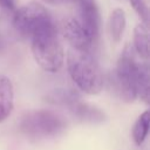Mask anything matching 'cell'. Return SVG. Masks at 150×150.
Returning <instances> with one entry per match:
<instances>
[{
	"instance_id": "1",
	"label": "cell",
	"mask_w": 150,
	"mask_h": 150,
	"mask_svg": "<svg viewBox=\"0 0 150 150\" xmlns=\"http://www.w3.org/2000/svg\"><path fill=\"white\" fill-rule=\"evenodd\" d=\"M146 63H139L134 56V50L125 47L116 68L109 76V86L114 94L124 102H134L139 97L145 103L150 101V79Z\"/></svg>"
},
{
	"instance_id": "2",
	"label": "cell",
	"mask_w": 150,
	"mask_h": 150,
	"mask_svg": "<svg viewBox=\"0 0 150 150\" xmlns=\"http://www.w3.org/2000/svg\"><path fill=\"white\" fill-rule=\"evenodd\" d=\"M67 68L73 82L81 91L89 95H97L102 90V71L89 52L70 49L67 56Z\"/></svg>"
},
{
	"instance_id": "3",
	"label": "cell",
	"mask_w": 150,
	"mask_h": 150,
	"mask_svg": "<svg viewBox=\"0 0 150 150\" xmlns=\"http://www.w3.org/2000/svg\"><path fill=\"white\" fill-rule=\"evenodd\" d=\"M67 120L48 109H36L22 115L19 129L21 134L33 141H42L61 135L67 129Z\"/></svg>"
},
{
	"instance_id": "4",
	"label": "cell",
	"mask_w": 150,
	"mask_h": 150,
	"mask_svg": "<svg viewBox=\"0 0 150 150\" xmlns=\"http://www.w3.org/2000/svg\"><path fill=\"white\" fill-rule=\"evenodd\" d=\"M32 53L38 64L48 73H56L63 66L64 54L59 41L55 25H52L30 38Z\"/></svg>"
},
{
	"instance_id": "5",
	"label": "cell",
	"mask_w": 150,
	"mask_h": 150,
	"mask_svg": "<svg viewBox=\"0 0 150 150\" xmlns=\"http://www.w3.org/2000/svg\"><path fill=\"white\" fill-rule=\"evenodd\" d=\"M12 23L16 34L26 38H32L40 30L54 25L47 9L39 2H29L15 9Z\"/></svg>"
},
{
	"instance_id": "6",
	"label": "cell",
	"mask_w": 150,
	"mask_h": 150,
	"mask_svg": "<svg viewBox=\"0 0 150 150\" xmlns=\"http://www.w3.org/2000/svg\"><path fill=\"white\" fill-rule=\"evenodd\" d=\"M75 4L76 20L90 35L94 42L98 40L101 28V15L96 0H71Z\"/></svg>"
},
{
	"instance_id": "7",
	"label": "cell",
	"mask_w": 150,
	"mask_h": 150,
	"mask_svg": "<svg viewBox=\"0 0 150 150\" xmlns=\"http://www.w3.org/2000/svg\"><path fill=\"white\" fill-rule=\"evenodd\" d=\"M62 34L74 50L89 52L94 46V41L76 18H68L62 23Z\"/></svg>"
},
{
	"instance_id": "8",
	"label": "cell",
	"mask_w": 150,
	"mask_h": 150,
	"mask_svg": "<svg viewBox=\"0 0 150 150\" xmlns=\"http://www.w3.org/2000/svg\"><path fill=\"white\" fill-rule=\"evenodd\" d=\"M70 114L77 118L81 122L84 123H91V124H98L105 121V114L104 111H102L100 108L89 104L87 102H82L81 98L75 101L74 103H71L68 108H67Z\"/></svg>"
},
{
	"instance_id": "9",
	"label": "cell",
	"mask_w": 150,
	"mask_h": 150,
	"mask_svg": "<svg viewBox=\"0 0 150 150\" xmlns=\"http://www.w3.org/2000/svg\"><path fill=\"white\" fill-rule=\"evenodd\" d=\"M14 105V89L12 81L0 74V122L5 121L12 112Z\"/></svg>"
},
{
	"instance_id": "10",
	"label": "cell",
	"mask_w": 150,
	"mask_h": 150,
	"mask_svg": "<svg viewBox=\"0 0 150 150\" xmlns=\"http://www.w3.org/2000/svg\"><path fill=\"white\" fill-rule=\"evenodd\" d=\"M80 98H81L80 95L75 90L69 88H56L46 95V101L49 102L50 104L61 105L66 108H68L71 103H74Z\"/></svg>"
},
{
	"instance_id": "11",
	"label": "cell",
	"mask_w": 150,
	"mask_h": 150,
	"mask_svg": "<svg viewBox=\"0 0 150 150\" xmlns=\"http://www.w3.org/2000/svg\"><path fill=\"white\" fill-rule=\"evenodd\" d=\"M127 25V19H125V13L121 8H115L109 16L108 21V32L112 41L118 42L124 33Z\"/></svg>"
},
{
	"instance_id": "12",
	"label": "cell",
	"mask_w": 150,
	"mask_h": 150,
	"mask_svg": "<svg viewBox=\"0 0 150 150\" xmlns=\"http://www.w3.org/2000/svg\"><path fill=\"white\" fill-rule=\"evenodd\" d=\"M16 34L12 20L8 19L7 14H0V54L6 52L16 40Z\"/></svg>"
},
{
	"instance_id": "13",
	"label": "cell",
	"mask_w": 150,
	"mask_h": 150,
	"mask_svg": "<svg viewBox=\"0 0 150 150\" xmlns=\"http://www.w3.org/2000/svg\"><path fill=\"white\" fill-rule=\"evenodd\" d=\"M134 49L142 59L149 57V32L144 23H138L134 29Z\"/></svg>"
},
{
	"instance_id": "14",
	"label": "cell",
	"mask_w": 150,
	"mask_h": 150,
	"mask_svg": "<svg viewBox=\"0 0 150 150\" xmlns=\"http://www.w3.org/2000/svg\"><path fill=\"white\" fill-rule=\"evenodd\" d=\"M149 125H150V111L145 110L138 116V118L136 120L132 127L131 136L136 145H141L145 141L149 132Z\"/></svg>"
},
{
	"instance_id": "15",
	"label": "cell",
	"mask_w": 150,
	"mask_h": 150,
	"mask_svg": "<svg viewBox=\"0 0 150 150\" xmlns=\"http://www.w3.org/2000/svg\"><path fill=\"white\" fill-rule=\"evenodd\" d=\"M129 2L132 6V8L135 9V12L138 14V16L142 19L143 23L146 25L148 19H149V11H148L145 0H129Z\"/></svg>"
},
{
	"instance_id": "16",
	"label": "cell",
	"mask_w": 150,
	"mask_h": 150,
	"mask_svg": "<svg viewBox=\"0 0 150 150\" xmlns=\"http://www.w3.org/2000/svg\"><path fill=\"white\" fill-rule=\"evenodd\" d=\"M0 11L2 14H13L15 12V0H0Z\"/></svg>"
},
{
	"instance_id": "17",
	"label": "cell",
	"mask_w": 150,
	"mask_h": 150,
	"mask_svg": "<svg viewBox=\"0 0 150 150\" xmlns=\"http://www.w3.org/2000/svg\"><path fill=\"white\" fill-rule=\"evenodd\" d=\"M49 4H53V5H56V4H62V2H66V1H69V0H45Z\"/></svg>"
}]
</instances>
